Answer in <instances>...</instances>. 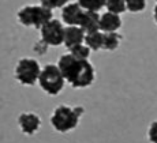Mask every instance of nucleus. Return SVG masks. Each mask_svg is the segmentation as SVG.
<instances>
[{
	"instance_id": "1",
	"label": "nucleus",
	"mask_w": 157,
	"mask_h": 143,
	"mask_svg": "<svg viewBox=\"0 0 157 143\" xmlns=\"http://www.w3.org/2000/svg\"><path fill=\"white\" fill-rule=\"evenodd\" d=\"M56 66L64 81L75 89L89 87L94 82V68L89 60H75L70 53H66L59 57Z\"/></svg>"
},
{
	"instance_id": "2",
	"label": "nucleus",
	"mask_w": 157,
	"mask_h": 143,
	"mask_svg": "<svg viewBox=\"0 0 157 143\" xmlns=\"http://www.w3.org/2000/svg\"><path fill=\"white\" fill-rule=\"evenodd\" d=\"M83 112L85 109L82 106L71 108L67 105H59L51 116V124L57 132H68L77 128L79 117L83 115Z\"/></svg>"
},
{
	"instance_id": "3",
	"label": "nucleus",
	"mask_w": 157,
	"mask_h": 143,
	"mask_svg": "<svg viewBox=\"0 0 157 143\" xmlns=\"http://www.w3.org/2000/svg\"><path fill=\"white\" fill-rule=\"evenodd\" d=\"M40 87L49 96H57L64 89V78L62 72L59 71L56 64H47L44 68H41L40 77H38Z\"/></svg>"
},
{
	"instance_id": "4",
	"label": "nucleus",
	"mask_w": 157,
	"mask_h": 143,
	"mask_svg": "<svg viewBox=\"0 0 157 143\" xmlns=\"http://www.w3.org/2000/svg\"><path fill=\"white\" fill-rule=\"evenodd\" d=\"M52 11L41 7V6H25L18 11V21L23 26H33L40 30L48 21L53 19Z\"/></svg>"
},
{
	"instance_id": "5",
	"label": "nucleus",
	"mask_w": 157,
	"mask_h": 143,
	"mask_svg": "<svg viewBox=\"0 0 157 143\" xmlns=\"http://www.w3.org/2000/svg\"><path fill=\"white\" fill-rule=\"evenodd\" d=\"M41 72V67L38 62L32 57H23L18 62L15 67V78L21 85L33 86L37 83L38 77Z\"/></svg>"
},
{
	"instance_id": "6",
	"label": "nucleus",
	"mask_w": 157,
	"mask_h": 143,
	"mask_svg": "<svg viewBox=\"0 0 157 143\" xmlns=\"http://www.w3.org/2000/svg\"><path fill=\"white\" fill-rule=\"evenodd\" d=\"M41 40L44 44L49 47H59L63 44V36H64V26L57 19L48 21L40 29Z\"/></svg>"
},
{
	"instance_id": "7",
	"label": "nucleus",
	"mask_w": 157,
	"mask_h": 143,
	"mask_svg": "<svg viewBox=\"0 0 157 143\" xmlns=\"http://www.w3.org/2000/svg\"><path fill=\"white\" fill-rule=\"evenodd\" d=\"M18 124H19V128L23 134H26V135H34L40 130L41 119L36 113L25 112V113H21V116L18 117Z\"/></svg>"
},
{
	"instance_id": "8",
	"label": "nucleus",
	"mask_w": 157,
	"mask_h": 143,
	"mask_svg": "<svg viewBox=\"0 0 157 143\" xmlns=\"http://www.w3.org/2000/svg\"><path fill=\"white\" fill-rule=\"evenodd\" d=\"M83 10L78 3H68L62 8V19L68 26H78Z\"/></svg>"
},
{
	"instance_id": "9",
	"label": "nucleus",
	"mask_w": 157,
	"mask_h": 143,
	"mask_svg": "<svg viewBox=\"0 0 157 143\" xmlns=\"http://www.w3.org/2000/svg\"><path fill=\"white\" fill-rule=\"evenodd\" d=\"M78 26L83 30L85 34L100 32V15L94 11H83Z\"/></svg>"
},
{
	"instance_id": "10",
	"label": "nucleus",
	"mask_w": 157,
	"mask_h": 143,
	"mask_svg": "<svg viewBox=\"0 0 157 143\" xmlns=\"http://www.w3.org/2000/svg\"><path fill=\"white\" fill-rule=\"evenodd\" d=\"M85 33L79 26H67L64 27V36H63V44L70 49L71 47L83 44Z\"/></svg>"
},
{
	"instance_id": "11",
	"label": "nucleus",
	"mask_w": 157,
	"mask_h": 143,
	"mask_svg": "<svg viewBox=\"0 0 157 143\" xmlns=\"http://www.w3.org/2000/svg\"><path fill=\"white\" fill-rule=\"evenodd\" d=\"M122 27V19L119 15L105 13L100 17V32L104 33H115Z\"/></svg>"
},
{
	"instance_id": "12",
	"label": "nucleus",
	"mask_w": 157,
	"mask_h": 143,
	"mask_svg": "<svg viewBox=\"0 0 157 143\" xmlns=\"http://www.w3.org/2000/svg\"><path fill=\"white\" fill-rule=\"evenodd\" d=\"M122 36L119 33H102V48L105 51H115L119 48Z\"/></svg>"
},
{
	"instance_id": "13",
	"label": "nucleus",
	"mask_w": 157,
	"mask_h": 143,
	"mask_svg": "<svg viewBox=\"0 0 157 143\" xmlns=\"http://www.w3.org/2000/svg\"><path fill=\"white\" fill-rule=\"evenodd\" d=\"M83 42L90 51H100L102 48V33L101 32H94L85 34Z\"/></svg>"
},
{
	"instance_id": "14",
	"label": "nucleus",
	"mask_w": 157,
	"mask_h": 143,
	"mask_svg": "<svg viewBox=\"0 0 157 143\" xmlns=\"http://www.w3.org/2000/svg\"><path fill=\"white\" fill-rule=\"evenodd\" d=\"M107 0H78V4L81 6L83 11H100L105 6Z\"/></svg>"
},
{
	"instance_id": "15",
	"label": "nucleus",
	"mask_w": 157,
	"mask_h": 143,
	"mask_svg": "<svg viewBox=\"0 0 157 143\" xmlns=\"http://www.w3.org/2000/svg\"><path fill=\"white\" fill-rule=\"evenodd\" d=\"M68 51H70V55L75 60H87L90 56V49L85 44H79V45H75V47H71Z\"/></svg>"
},
{
	"instance_id": "16",
	"label": "nucleus",
	"mask_w": 157,
	"mask_h": 143,
	"mask_svg": "<svg viewBox=\"0 0 157 143\" xmlns=\"http://www.w3.org/2000/svg\"><path fill=\"white\" fill-rule=\"evenodd\" d=\"M105 7H107L108 13L116 14V15H119V14H122L126 11L124 0H107Z\"/></svg>"
},
{
	"instance_id": "17",
	"label": "nucleus",
	"mask_w": 157,
	"mask_h": 143,
	"mask_svg": "<svg viewBox=\"0 0 157 143\" xmlns=\"http://www.w3.org/2000/svg\"><path fill=\"white\" fill-rule=\"evenodd\" d=\"M126 10L131 13H141L146 7V0H124Z\"/></svg>"
},
{
	"instance_id": "18",
	"label": "nucleus",
	"mask_w": 157,
	"mask_h": 143,
	"mask_svg": "<svg viewBox=\"0 0 157 143\" xmlns=\"http://www.w3.org/2000/svg\"><path fill=\"white\" fill-rule=\"evenodd\" d=\"M70 3V0H40V6L47 10L52 11L55 8H63L64 6H67Z\"/></svg>"
},
{
	"instance_id": "19",
	"label": "nucleus",
	"mask_w": 157,
	"mask_h": 143,
	"mask_svg": "<svg viewBox=\"0 0 157 143\" xmlns=\"http://www.w3.org/2000/svg\"><path fill=\"white\" fill-rule=\"evenodd\" d=\"M147 136H149V141L152 143H157V120L150 124L149 131H147Z\"/></svg>"
},
{
	"instance_id": "20",
	"label": "nucleus",
	"mask_w": 157,
	"mask_h": 143,
	"mask_svg": "<svg viewBox=\"0 0 157 143\" xmlns=\"http://www.w3.org/2000/svg\"><path fill=\"white\" fill-rule=\"evenodd\" d=\"M153 17H155V21H156V23H157V6L155 7V10H153Z\"/></svg>"
}]
</instances>
